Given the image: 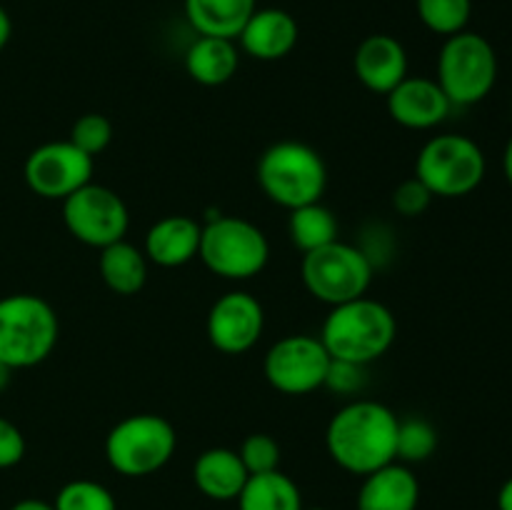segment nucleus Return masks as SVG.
<instances>
[{
    "mask_svg": "<svg viewBox=\"0 0 512 510\" xmlns=\"http://www.w3.org/2000/svg\"><path fill=\"white\" fill-rule=\"evenodd\" d=\"M398 423V415L380 400L353 398L328 420L325 450L340 470L365 478L395 460Z\"/></svg>",
    "mask_w": 512,
    "mask_h": 510,
    "instance_id": "obj_1",
    "label": "nucleus"
},
{
    "mask_svg": "<svg viewBox=\"0 0 512 510\" xmlns=\"http://www.w3.org/2000/svg\"><path fill=\"white\" fill-rule=\"evenodd\" d=\"M318 338L333 360L370 365L393 348L398 338V320L388 305L363 295L333 305L325 315Z\"/></svg>",
    "mask_w": 512,
    "mask_h": 510,
    "instance_id": "obj_2",
    "label": "nucleus"
},
{
    "mask_svg": "<svg viewBox=\"0 0 512 510\" xmlns=\"http://www.w3.org/2000/svg\"><path fill=\"white\" fill-rule=\"evenodd\" d=\"M255 180L270 203L290 213L323 200L328 188V165L313 145L300 140H278L258 158Z\"/></svg>",
    "mask_w": 512,
    "mask_h": 510,
    "instance_id": "obj_3",
    "label": "nucleus"
},
{
    "mask_svg": "<svg viewBox=\"0 0 512 510\" xmlns=\"http://www.w3.org/2000/svg\"><path fill=\"white\" fill-rule=\"evenodd\" d=\"M60 320L53 305L35 293L0 298V360L10 370L35 368L53 355Z\"/></svg>",
    "mask_w": 512,
    "mask_h": 510,
    "instance_id": "obj_4",
    "label": "nucleus"
},
{
    "mask_svg": "<svg viewBox=\"0 0 512 510\" xmlns=\"http://www.w3.org/2000/svg\"><path fill=\"white\" fill-rule=\"evenodd\" d=\"M198 258L218 278L243 283L263 273L268 265V235L248 218L215 215L203 225Z\"/></svg>",
    "mask_w": 512,
    "mask_h": 510,
    "instance_id": "obj_5",
    "label": "nucleus"
},
{
    "mask_svg": "<svg viewBox=\"0 0 512 510\" xmlns=\"http://www.w3.org/2000/svg\"><path fill=\"white\" fill-rule=\"evenodd\" d=\"M178 433L163 415L135 413L118 420L105 435V460L123 478H145L170 463Z\"/></svg>",
    "mask_w": 512,
    "mask_h": 510,
    "instance_id": "obj_6",
    "label": "nucleus"
},
{
    "mask_svg": "<svg viewBox=\"0 0 512 510\" xmlns=\"http://www.w3.org/2000/svg\"><path fill=\"white\" fill-rule=\"evenodd\" d=\"M488 158L473 138L460 133L433 135L415 158V178L433 198H465L483 185Z\"/></svg>",
    "mask_w": 512,
    "mask_h": 510,
    "instance_id": "obj_7",
    "label": "nucleus"
},
{
    "mask_svg": "<svg viewBox=\"0 0 512 510\" xmlns=\"http://www.w3.org/2000/svg\"><path fill=\"white\" fill-rule=\"evenodd\" d=\"M435 80L453 108L478 105L498 83V53L485 35L473 30L450 35L440 48Z\"/></svg>",
    "mask_w": 512,
    "mask_h": 510,
    "instance_id": "obj_8",
    "label": "nucleus"
},
{
    "mask_svg": "<svg viewBox=\"0 0 512 510\" xmlns=\"http://www.w3.org/2000/svg\"><path fill=\"white\" fill-rule=\"evenodd\" d=\"M300 278L315 300L333 308L368 295L375 268L358 245L338 238L323 248L303 253Z\"/></svg>",
    "mask_w": 512,
    "mask_h": 510,
    "instance_id": "obj_9",
    "label": "nucleus"
},
{
    "mask_svg": "<svg viewBox=\"0 0 512 510\" xmlns=\"http://www.w3.org/2000/svg\"><path fill=\"white\" fill-rule=\"evenodd\" d=\"M63 223L78 243L103 250L125 240L130 213L125 200L113 188L90 180L63 200Z\"/></svg>",
    "mask_w": 512,
    "mask_h": 510,
    "instance_id": "obj_10",
    "label": "nucleus"
},
{
    "mask_svg": "<svg viewBox=\"0 0 512 510\" xmlns=\"http://www.w3.org/2000/svg\"><path fill=\"white\" fill-rule=\"evenodd\" d=\"M330 355L320 338L308 333L275 340L263 358V375L283 395H308L325 385Z\"/></svg>",
    "mask_w": 512,
    "mask_h": 510,
    "instance_id": "obj_11",
    "label": "nucleus"
},
{
    "mask_svg": "<svg viewBox=\"0 0 512 510\" xmlns=\"http://www.w3.org/2000/svg\"><path fill=\"white\" fill-rule=\"evenodd\" d=\"M95 158L75 148L70 140H50L30 150L23 165L25 185L38 198L60 200L80 190L93 180Z\"/></svg>",
    "mask_w": 512,
    "mask_h": 510,
    "instance_id": "obj_12",
    "label": "nucleus"
},
{
    "mask_svg": "<svg viewBox=\"0 0 512 510\" xmlns=\"http://www.w3.org/2000/svg\"><path fill=\"white\" fill-rule=\"evenodd\" d=\"M265 330V310L248 290H228L208 310L205 333L210 345L225 355H243L255 348Z\"/></svg>",
    "mask_w": 512,
    "mask_h": 510,
    "instance_id": "obj_13",
    "label": "nucleus"
},
{
    "mask_svg": "<svg viewBox=\"0 0 512 510\" xmlns=\"http://www.w3.org/2000/svg\"><path fill=\"white\" fill-rule=\"evenodd\" d=\"M388 115L408 130H433L445 123L453 110V103L435 78L425 75H408L403 83L395 85L385 95Z\"/></svg>",
    "mask_w": 512,
    "mask_h": 510,
    "instance_id": "obj_14",
    "label": "nucleus"
},
{
    "mask_svg": "<svg viewBox=\"0 0 512 510\" xmlns=\"http://www.w3.org/2000/svg\"><path fill=\"white\" fill-rule=\"evenodd\" d=\"M353 70L363 88H368L370 93L388 95L395 85L408 78V50L388 33L368 35L355 48Z\"/></svg>",
    "mask_w": 512,
    "mask_h": 510,
    "instance_id": "obj_15",
    "label": "nucleus"
},
{
    "mask_svg": "<svg viewBox=\"0 0 512 510\" xmlns=\"http://www.w3.org/2000/svg\"><path fill=\"white\" fill-rule=\"evenodd\" d=\"M298 20L283 8H258L243 25L238 40L240 53L263 63L288 58L298 45Z\"/></svg>",
    "mask_w": 512,
    "mask_h": 510,
    "instance_id": "obj_16",
    "label": "nucleus"
},
{
    "mask_svg": "<svg viewBox=\"0 0 512 510\" xmlns=\"http://www.w3.org/2000/svg\"><path fill=\"white\" fill-rule=\"evenodd\" d=\"M203 225L190 215H165L145 233L143 253L158 268H183L198 258Z\"/></svg>",
    "mask_w": 512,
    "mask_h": 510,
    "instance_id": "obj_17",
    "label": "nucleus"
},
{
    "mask_svg": "<svg viewBox=\"0 0 512 510\" xmlns=\"http://www.w3.org/2000/svg\"><path fill=\"white\" fill-rule=\"evenodd\" d=\"M420 480L405 463L383 465L365 475L358 490V510H418Z\"/></svg>",
    "mask_w": 512,
    "mask_h": 510,
    "instance_id": "obj_18",
    "label": "nucleus"
},
{
    "mask_svg": "<svg viewBox=\"0 0 512 510\" xmlns=\"http://www.w3.org/2000/svg\"><path fill=\"white\" fill-rule=\"evenodd\" d=\"M248 478L250 473L243 460H240L238 450L223 448V445L203 450L193 463L195 488L208 500H215V503L238 500Z\"/></svg>",
    "mask_w": 512,
    "mask_h": 510,
    "instance_id": "obj_19",
    "label": "nucleus"
},
{
    "mask_svg": "<svg viewBox=\"0 0 512 510\" xmlns=\"http://www.w3.org/2000/svg\"><path fill=\"white\" fill-rule=\"evenodd\" d=\"M240 65V48L235 40L198 35L185 50V73L205 88H218L233 80Z\"/></svg>",
    "mask_w": 512,
    "mask_h": 510,
    "instance_id": "obj_20",
    "label": "nucleus"
},
{
    "mask_svg": "<svg viewBox=\"0 0 512 510\" xmlns=\"http://www.w3.org/2000/svg\"><path fill=\"white\" fill-rule=\"evenodd\" d=\"M183 10L198 35L235 40L258 10V0H183Z\"/></svg>",
    "mask_w": 512,
    "mask_h": 510,
    "instance_id": "obj_21",
    "label": "nucleus"
},
{
    "mask_svg": "<svg viewBox=\"0 0 512 510\" xmlns=\"http://www.w3.org/2000/svg\"><path fill=\"white\" fill-rule=\"evenodd\" d=\"M148 268L143 248L128 240H118L98 255L100 278L115 295H138L148 283Z\"/></svg>",
    "mask_w": 512,
    "mask_h": 510,
    "instance_id": "obj_22",
    "label": "nucleus"
},
{
    "mask_svg": "<svg viewBox=\"0 0 512 510\" xmlns=\"http://www.w3.org/2000/svg\"><path fill=\"white\" fill-rule=\"evenodd\" d=\"M238 510H303V493L298 483L283 470L250 475L238 495Z\"/></svg>",
    "mask_w": 512,
    "mask_h": 510,
    "instance_id": "obj_23",
    "label": "nucleus"
},
{
    "mask_svg": "<svg viewBox=\"0 0 512 510\" xmlns=\"http://www.w3.org/2000/svg\"><path fill=\"white\" fill-rule=\"evenodd\" d=\"M338 233V218L328 205H323V200L290 210L288 235L300 253H310V250L333 243V240H338Z\"/></svg>",
    "mask_w": 512,
    "mask_h": 510,
    "instance_id": "obj_24",
    "label": "nucleus"
},
{
    "mask_svg": "<svg viewBox=\"0 0 512 510\" xmlns=\"http://www.w3.org/2000/svg\"><path fill=\"white\" fill-rule=\"evenodd\" d=\"M418 18L430 33L450 38L468 30L473 15V0H415Z\"/></svg>",
    "mask_w": 512,
    "mask_h": 510,
    "instance_id": "obj_25",
    "label": "nucleus"
},
{
    "mask_svg": "<svg viewBox=\"0 0 512 510\" xmlns=\"http://www.w3.org/2000/svg\"><path fill=\"white\" fill-rule=\"evenodd\" d=\"M438 450V430L425 418H405L398 423L395 460L405 465H418L433 458Z\"/></svg>",
    "mask_w": 512,
    "mask_h": 510,
    "instance_id": "obj_26",
    "label": "nucleus"
},
{
    "mask_svg": "<svg viewBox=\"0 0 512 510\" xmlns=\"http://www.w3.org/2000/svg\"><path fill=\"white\" fill-rule=\"evenodd\" d=\"M55 510H118L115 495L98 480L78 478L65 483L53 500Z\"/></svg>",
    "mask_w": 512,
    "mask_h": 510,
    "instance_id": "obj_27",
    "label": "nucleus"
},
{
    "mask_svg": "<svg viewBox=\"0 0 512 510\" xmlns=\"http://www.w3.org/2000/svg\"><path fill=\"white\" fill-rule=\"evenodd\" d=\"M70 143L88 153L90 158L103 153L113 140V123L103 113H85L70 128Z\"/></svg>",
    "mask_w": 512,
    "mask_h": 510,
    "instance_id": "obj_28",
    "label": "nucleus"
},
{
    "mask_svg": "<svg viewBox=\"0 0 512 510\" xmlns=\"http://www.w3.org/2000/svg\"><path fill=\"white\" fill-rule=\"evenodd\" d=\"M240 460L248 468L250 475L270 473V470L280 468V445L273 435L268 433H253L243 440L238 448Z\"/></svg>",
    "mask_w": 512,
    "mask_h": 510,
    "instance_id": "obj_29",
    "label": "nucleus"
},
{
    "mask_svg": "<svg viewBox=\"0 0 512 510\" xmlns=\"http://www.w3.org/2000/svg\"><path fill=\"white\" fill-rule=\"evenodd\" d=\"M390 200H393V208L398 215H403V218H420L433 205V193L413 175V178H405L403 183L395 185Z\"/></svg>",
    "mask_w": 512,
    "mask_h": 510,
    "instance_id": "obj_30",
    "label": "nucleus"
},
{
    "mask_svg": "<svg viewBox=\"0 0 512 510\" xmlns=\"http://www.w3.org/2000/svg\"><path fill=\"white\" fill-rule=\"evenodd\" d=\"M368 365L348 363V360H330L328 375H325L323 388L333 390L338 395H360L368 383Z\"/></svg>",
    "mask_w": 512,
    "mask_h": 510,
    "instance_id": "obj_31",
    "label": "nucleus"
},
{
    "mask_svg": "<svg viewBox=\"0 0 512 510\" xmlns=\"http://www.w3.org/2000/svg\"><path fill=\"white\" fill-rule=\"evenodd\" d=\"M25 458V435L13 420L0 415V470L15 468Z\"/></svg>",
    "mask_w": 512,
    "mask_h": 510,
    "instance_id": "obj_32",
    "label": "nucleus"
},
{
    "mask_svg": "<svg viewBox=\"0 0 512 510\" xmlns=\"http://www.w3.org/2000/svg\"><path fill=\"white\" fill-rule=\"evenodd\" d=\"M10 35H13V20H10L8 10L0 5V53H3L5 45L10 43Z\"/></svg>",
    "mask_w": 512,
    "mask_h": 510,
    "instance_id": "obj_33",
    "label": "nucleus"
},
{
    "mask_svg": "<svg viewBox=\"0 0 512 510\" xmlns=\"http://www.w3.org/2000/svg\"><path fill=\"white\" fill-rule=\"evenodd\" d=\"M10 510H55L53 503L48 500H40V498H23L13 505Z\"/></svg>",
    "mask_w": 512,
    "mask_h": 510,
    "instance_id": "obj_34",
    "label": "nucleus"
},
{
    "mask_svg": "<svg viewBox=\"0 0 512 510\" xmlns=\"http://www.w3.org/2000/svg\"><path fill=\"white\" fill-rule=\"evenodd\" d=\"M498 510H512V475L498 490Z\"/></svg>",
    "mask_w": 512,
    "mask_h": 510,
    "instance_id": "obj_35",
    "label": "nucleus"
},
{
    "mask_svg": "<svg viewBox=\"0 0 512 510\" xmlns=\"http://www.w3.org/2000/svg\"><path fill=\"white\" fill-rule=\"evenodd\" d=\"M503 173H505V178H508V183L512 188V135H510L508 145H505V150H503Z\"/></svg>",
    "mask_w": 512,
    "mask_h": 510,
    "instance_id": "obj_36",
    "label": "nucleus"
},
{
    "mask_svg": "<svg viewBox=\"0 0 512 510\" xmlns=\"http://www.w3.org/2000/svg\"><path fill=\"white\" fill-rule=\"evenodd\" d=\"M10 378H13V370H10L8 365H5L3 360H0V393H3V390L8 388Z\"/></svg>",
    "mask_w": 512,
    "mask_h": 510,
    "instance_id": "obj_37",
    "label": "nucleus"
},
{
    "mask_svg": "<svg viewBox=\"0 0 512 510\" xmlns=\"http://www.w3.org/2000/svg\"><path fill=\"white\" fill-rule=\"evenodd\" d=\"M303 510H328V508H303Z\"/></svg>",
    "mask_w": 512,
    "mask_h": 510,
    "instance_id": "obj_38",
    "label": "nucleus"
}]
</instances>
